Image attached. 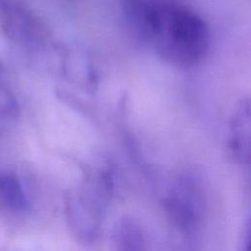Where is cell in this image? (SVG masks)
<instances>
[{"label": "cell", "instance_id": "1", "mask_svg": "<svg viewBox=\"0 0 251 251\" xmlns=\"http://www.w3.org/2000/svg\"><path fill=\"white\" fill-rule=\"evenodd\" d=\"M140 42L177 69L197 66L210 48V29L194 11L176 1L156 7L149 15Z\"/></svg>", "mask_w": 251, "mask_h": 251}, {"label": "cell", "instance_id": "2", "mask_svg": "<svg viewBox=\"0 0 251 251\" xmlns=\"http://www.w3.org/2000/svg\"><path fill=\"white\" fill-rule=\"evenodd\" d=\"M113 187L112 171L107 166H98L87 169L82 183L68 192L67 222L73 234L82 243H93L99 237Z\"/></svg>", "mask_w": 251, "mask_h": 251}, {"label": "cell", "instance_id": "3", "mask_svg": "<svg viewBox=\"0 0 251 251\" xmlns=\"http://www.w3.org/2000/svg\"><path fill=\"white\" fill-rule=\"evenodd\" d=\"M163 205L178 232L186 237L196 235L205 211L204 193L197 178L188 175L175 179L163 197Z\"/></svg>", "mask_w": 251, "mask_h": 251}, {"label": "cell", "instance_id": "4", "mask_svg": "<svg viewBox=\"0 0 251 251\" xmlns=\"http://www.w3.org/2000/svg\"><path fill=\"white\" fill-rule=\"evenodd\" d=\"M0 28L6 38L25 47L44 46L50 37L43 21L19 0L0 6Z\"/></svg>", "mask_w": 251, "mask_h": 251}, {"label": "cell", "instance_id": "5", "mask_svg": "<svg viewBox=\"0 0 251 251\" xmlns=\"http://www.w3.org/2000/svg\"><path fill=\"white\" fill-rule=\"evenodd\" d=\"M251 142V116L249 98L239 100L232 110L227 148L230 156L239 165H249Z\"/></svg>", "mask_w": 251, "mask_h": 251}, {"label": "cell", "instance_id": "6", "mask_svg": "<svg viewBox=\"0 0 251 251\" xmlns=\"http://www.w3.org/2000/svg\"><path fill=\"white\" fill-rule=\"evenodd\" d=\"M112 237L119 250H141L146 248L144 229L131 217L125 216L117 221Z\"/></svg>", "mask_w": 251, "mask_h": 251}, {"label": "cell", "instance_id": "7", "mask_svg": "<svg viewBox=\"0 0 251 251\" xmlns=\"http://www.w3.org/2000/svg\"><path fill=\"white\" fill-rule=\"evenodd\" d=\"M0 204L12 212L27 210L26 195L22 183L14 175H0Z\"/></svg>", "mask_w": 251, "mask_h": 251}, {"label": "cell", "instance_id": "8", "mask_svg": "<svg viewBox=\"0 0 251 251\" xmlns=\"http://www.w3.org/2000/svg\"><path fill=\"white\" fill-rule=\"evenodd\" d=\"M66 74L76 83L86 87L95 85V72L91 62L82 54H68L64 61Z\"/></svg>", "mask_w": 251, "mask_h": 251}, {"label": "cell", "instance_id": "9", "mask_svg": "<svg viewBox=\"0 0 251 251\" xmlns=\"http://www.w3.org/2000/svg\"><path fill=\"white\" fill-rule=\"evenodd\" d=\"M20 108L14 94L0 88V133L13 126L19 118Z\"/></svg>", "mask_w": 251, "mask_h": 251}, {"label": "cell", "instance_id": "10", "mask_svg": "<svg viewBox=\"0 0 251 251\" xmlns=\"http://www.w3.org/2000/svg\"><path fill=\"white\" fill-rule=\"evenodd\" d=\"M249 242H250V220L249 218L246 219L245 223L243 224L242 231L240 234L239 240V250L246 251L249 249Z\"/></svg>", "mask_w": 251, "mask_h": 251}, {"label": "cell", "instance_id": "11", "mask_svg": "<svg viewBox=\"0 0 251 251\" xmlns=\"http://www.w3.org/2000/svg\"><path fill=\"white\" fill-rule=\"evenodd\" d=\"M7 1H8V0H0V6H1V5H3L4 3H6Z\"/></svg>", "mask_w": 251, "mask_h": 251}, {"label": "cell", "instance_id": "12", "mask_svg": "<svg viewBox=\"0 0 251 251\" xmlns=\"http://www.w3.org/2000/svg\"><path fill=\"white\" fill-rule=\"evenodd\" d=\"M1 70H2V66H1V64H0V74H1Z\"/></svg>", "mask_w": 251, "mask_h": 251}, {"label": "cell", "instance_id": "13", "mask_svg": "<svg viewBox=\"0 0 251 251\" xmlns=\"http://www.w3.org/2000/svg\"><path fill=\"white\" fill-rule=\"evenodd\" d=\"M68 1H71V2H75V1H77V0H68Z\"/></svg>", "mask_w": 251, "mask_h": 251}]
</instances>
